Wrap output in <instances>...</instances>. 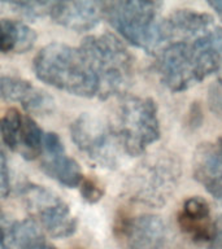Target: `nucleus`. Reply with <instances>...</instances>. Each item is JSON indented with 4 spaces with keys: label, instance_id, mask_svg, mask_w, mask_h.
Listing matches in <instances>:
<instances>
[{
    "label": "nucleus",
    "instance_id": "ddd939ff",
    "mask_svg": "<svg viewBox=\"0 0 222 249\" xmlns=\"http://www.w3.org/2000/svg\"><path fill=\"white\" fill-rule=\"evenodd\" d=\"M124 235L129 249H166V226L153 214L131 218L125 225Z\"/></svg>",
    "mask_w": 222,
    "mask_h": 249
},
{
    "label": "nucleus",
    "instance_id": "1a4fd4ad",
    "mask_svg": "<svg viewBox=\"0 0 222 249\" xmlns=\"http://www.w3.org/2000/svg\"><path fill=\"white\" fill-rule=\"evenodd\" d=\"M0 136L8 147L26 160L40 156L44 134L31 117L18 109H8L0 118Z\"/></svg>",
    "mask_w": 222,
    "mask_h": 249
},
{
    "label": "nucleus",
    "instance_id": "6e6552de",
    "mask_svg": "<svg viewBox=\"0 0 222 249\" xmlns=\"http://www.w3.org/2000/svg\"><path fill=\"white\" fill-rule=\"evenodd\" d=\"M19 194L27 209L37 217L50 236L55 239H66L77 230L78 222L69 206L52 191L33 183L23 184Z\"/></svg>",
    "mask_w": 222,
    "mask_h": 249
},
{
    "label": "nucleus",
    "instance_id": "412c9836",
    "mask_svg": "<svg viewBox=\"0 0 222 249\" xmlns=\"http://www.w3.org/2000/svg\"><path fill=\"white\" fill-rule=\"evenodd\" d=\"M208 5H209V7L217 13L218 17L222 19V0H220V1H209Z\"/></svg>",
    "mask_w": 222,
    "mask_h": 249
},
{
    "label": "nucleus",
    "instance_id": "f8f14e48",
    "mask_svg": "<svg viewBox=\"0 0 222 249\" xmlns=\"http://www.w3.org/2000/svg\"><path fill=\"white\" fill-rule=\"evenodd\" d=\"M194 177L208 194L222 202V144H200L192 161Z\"/></svg>",
    "mask_w": 222,
    "mask_h": 249
},
{
    "label": "nucleus",
    "instance_id": "20e7f679",
    "mask_svg": "<svg viewBox=\"0 0 222 249\" xmlns=\"http://www.w3.org/2000/svg\"><path fill=\"white\" fill-rule=\"evenodd\" d=\"M92 62L100 83V99L122 93L132 78V57L120 39L112 34L90 35L81 46Z\"/></svg>",
    "mask_w": 222,
    "mask_h": 249
},
{
    "label": "nucleus",
    "instance_id": "0eeeda50",
    "mask_svg": "<svg viewBox=\"0 0 222 249\" xmlns=\"http://www.w3.org/2000/svg\"><path fill=\"white\" fill-rule=\"evenodd\" d=\"M70 134L78 149L95 165L114 169L125 153L112 126L100 118L83 113L70 126Z\"/></svg>",
    "mask_w": 222,
    "mask_h": 249
},
{
    "label": "nucleus",
    "instance_id": "9d476101",
    "mask_svg": "<svg viewBox=\"0 0 222 249\" xmlns=\"http://www.w3.org/2000/svg\"><path fill=\"white\" fill-rule=\"evenodd\" d=\"M40 156V169L50 178L68 188H74L81 184L83 174L79 163L66 155L64 144L55 132L44 134Z\"/></svg>",
    "mask_w": 222,
    "mask_h": 249
},
{
    "label": "nucleus",
    "instance_id": "6ab92c4d",
    "mask_svg": "<svg viewBox=\"0 0 222 249\" xmlns=\"http://www.w3.org/2000/svg\"><path fill=\"white\" fill-rule=\"evenodd\" d=\"M208 100H209L210 110L217 116H222V79L210 86Z\"/></svg>",
    "mask_w": 222,
    "mask_h": 249
},
{
    "label": "nucleus",
    "instance_id": "7ed1b4c3",
    "mask_svg": "<svg viewBox=\"0 0 222 249\" xmlns=\"http://www.w3.org/2000/svg\"><path fill=\"white\" fill-rule=\"evenodd\" d=\"M160 5L153 1H109L101 3L108 22L132 46L153 52L164 46V19Z\"/></svg>",
    "mask_w": 222,
    "mask_h": 249
},
{
    "label": "nucleus",
    "instance_id": "4be33fe9",
    "mask_svg": "<svg viewBox=\"0 0 222 249\" xmlns=\"http://www.w3.org/2000/svg\"><path fill=\"white\" fill-rule=\"evenodd\" d=\"M27 249H56L54 248V247H51V245L46 244L44 241H42V243H39V244L37 245H33V247H30V248Z\"/></svg>",
    "mask_w": 222,
    "mask_h": 249
},
{
    "label": "nucleus",
    "instance_id": "f257e3e1",
    "mask_svg": "<svg viewBox=\"0 0 222 249\" xmlns=\"http://www.w3.org/2000/svg\"><path fill=\"white\" fill-rule=\"evenodd\" d=\"M160 79L179 92L222 71V27L212 25L192 38L171 40L160 48Z\"/></svg>",
    "mask_w": 222,
    "mask_h": 249
},
{
    "label": "nucleus",
    "instance_id": "423d86ee",
    "mask_svg": "<svg viewBox=\"0 0 222 249\" xmlns=\"http://www.w3.org/2000/svg\"><path fill=\"white\" fill-rule=\"evenodd\" d=\"M181 178V165L171 153H164L144 162L132 175V198L148 205H164Z\"/></svg>",
    "mask_w": 222,
    "mask_h": 249
},
{
    "label": "nucleus",
    "instance_id": "2eb2a0df",
    "mask_svg": "<svg viewBox=\"0 0 222 249\" xmlns=\"http://www.w3.org/2000/svg\"><path fill=\"white\" fill-rule=\"evenodd\" d=\"M50 16L58 25L83 33L99 25L103 11L101 3L93 1H52Z\"/></svg>",
    "mask_w": 222,
    "mask_h": 249
},
{
    "label": "nucleus",
    "instance_id": "dca6fc26",
    "mask_svg": "<svg viewBox=\"0 0 222 249\" xmlns=\"http://www.w3.org/2000/svg\"><path fill=\"white\" fill-rule=\"evenodd\" d=\"M37 33L16 19H0V53H25L34 47Z\"/></svg>",
    "mask_w": 222,
    "mask_h": 249
},
{
    "label": "nucleus",
    "instance_id": "f03ea898",
    "mask_svg": "<svg viewBox=\"0 0 222 249\" xmlns=\"http://www.w3.org/2000/svg\"><path fill=\"white\" fill-rule=\"evenodd\" d=\"M35 75L47 85L81 97L100 96L92 62L81 47L51 43L34 58Z\"/></svg>",
    "mask_w": 222,
    "mask_h": 249
},
{
    "label": "nucleus",
    "instance_id": "aec40b11",
    "mask_svg": "<svg viewBox=\"0 0 222 249\" xmlns=\"http://www.w3.org/2000/svg\"><path fill=\"white\" fill-rule=\"evenodd\" d=\"M11 190L9 183V170H8L7 157L4 155L3 149L0 147V198L8 196Z\"/></svg>",
    "mask_w": 222,
    "mask_h": 249
},
{
    "label": "nucleus",
    "instance_id": "a211bd4d",
    "mask_svg": "<svg viewBox=\"0 0 222 249\" xmlns=\"http://www.w3.org/2000/svg\"><path fill=\"white\" fill-rule=\"evenodd\" d=\"M79 186H81L82 198L90 202V204L97 202L104 195V190L101 188L100 184L96 180H92V179L83 178Z\"/></svg>",
    "mask_w": 222,
    "mask_h": 249
},
{
    "label": "nucleus",
    "instance_id": "9b49d317",
    "mask_svg": "<svg viewBox=\"0 0 222 249\" xmlns=\"http://www.w3.org/2000/svg\"><path fill=\"white\" fill-rule=\"evenodd\" d=\"M0 96L35 114H50L55 108L54 97L29 81L0 75Z\"/></svg>",
    "mask_w": 222,
    "mask_h": 249
},
{
    "label": "nucleus",
    "instance_id": "39448f33",
    "mask_svg": "<svg viewBox=\"0 0 222 249\" xmlns=\"http://www.w3.org/2000/svg\"><path fill=\"white\" fill-rule=\"evenodd\" d=\"M112 127L126 155H142L161 135L155 101L149 97H124L118 107L116 126Z\"/></svg>",
    "mask_w": 222,
    "mask_h": 249
},
{
    "label": "nucleus",
    "instance_id": "4468645a",
    "mask_svg": "<svg viewBox=\"0 0 222 249\" xmlns=\"http://www.w3.org/2000/svg\"><path fill=\"white\" fill-rule=\"evenodd\" d=\"M178 225L194 241L213 243L216 222L210 215V206L205 198L200 196L187 198L178 214Z\"/></svg>",
    "mask_w": 222,
    "mask_h": 249
},
{
    "label": "nucleus",
    "instance_id": "f3484780",
    "mask_svg": "<svg viewBox=\"0 0 222 249\" xmlns=\"http://www.w3.org/2000/svg\"><path fill=\"white\" fill-rule=\"evenodd\" d=\"M7 5L15 12L21 13L27 17H42L50 15V9L52 3L51 1H11Z\"/></svg>",
    "mask_w": 222,
    "mask_h": 249
}]
</instances>
